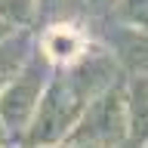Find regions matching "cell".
<instances>
[{
	"instance_id": "3",
	"label": "cell",
	"mask_w": 148,
	"mask_h": 148,
	"mask_svg": "<svg viewBox=\"0 0 148 148\" xmlns=\"http://www.w3.org/2000/svg\"><path fill=\"white\" fill-rule=\"evenodd\" d=\"M127 96V139L145 145L148 142V80H133Z\"/></svg>"
},
{
	"instance_id": "7",
	"label": "cell",
	"mask_w": 148,
	"mask_h": 148,
	"mask_svg": "<svg viewBox=\"0 0 148 148\" xmlns=\"http://www.w3.org/2000/svg\"><path fill=\"white\" fill-rule=\"evenodd\" d=\"M31 12H34V0H0L3 22H28Z\"/></svg>"
},
{
	"instance_id": "1",
	"label": "cell",
	"mask_w": 148,
	"mask_h": 148,
	"mask_svg": "<svg viewBox=\"0 0 148 148\" xmlns=\"http://www.w3.org/2000/svg\"><path fill=\"white\" fill-rule=\"evenodd\" d=\"M65 142L80 148H111L127 142V96L117 83L102 90L80 111V117L65 136Z\"/></svg>"
},
{
	"instance_id": "9",
	"label": "cell",
	"mask_w": 148,
	"mask_h": 148,
	"mask_svg": "<svg viewBox=\"0 0 148 148\" xmlns=\"http://www.w3.org/2000/svg\"><path fill=\"white\" fill-rule=\"evenodd\" d=\"M111 148H142L139 142H133V139H127V142H120V145H111Z\"/></svg>"
},
{
	"instance_id": "11",
	"label": "cell",
	"mask_w": 148,
	"mask_h": 148,
	"mask_svg": "<svg viewBox=\"0 0 148 148\" xmlns=\"http://www.w3.org/2000/svg\"><path fill=\"white\" fill-rule=\"evenodd\" d=\"M49 148H80V145H68V142H65V145H49Z\"/></svg>"
},
{
	"instance_id": "10",
	"label": "cell",
	"mask_w": 148,
	"mask_h": 148,
	"mask_svg": "<svg viewBox=\"0 0 148 148\" xmlns=\"http://www.w3.org/2000/svg\"><path fill=\"white\" fill-rule=\"evenodd\" d=\"M3 37H9V25L3 22V18H0V40H3Z\"/></svg>"
},
{
	"instance_id": "4",
	"label": "cell",
	"mask_w": 148,
	"mask_h": 148,
	"mask_svg": "<svg viewBox=\"0 0 148 148\" xmlns=\"http://www.w3.org/2000/svg\"><path fill=\"white\" fill-rule=\"evenodd\" d=\"M43 53L56 62H74L77 56L83 53V37L74 31L71 25H59L49 28L43 37Z\"/></svg>"
},
{
	"instance_id": "6",
	"label": "cell",
	"mask_w": 148,
	"mask_h": 148,
	"mask_svg": "<svg viewBox=\"0 0 148 148\" xmlns=\"http://www.w3.org/2000/svg\"><path fill=\"white\" fill-rule=\"evenodd\" d=\"M25 59H28V49H25V40L22 37H9V40L3 37L0 40V86L9 83L22 71Z\"/></svg>"
},
{
	"instance_id": "8",
	"label": "cell",
	"mask_w": 148,
	"mask_h": 148,
	"mask_svg": "<svg viewBox=\"0 0 148 148\" xmlns=\"http://www.w3.org/2000/svg\"><path fill=\"white\" fill-rule=\"evenodd\" d=\"M120 16L127 18L130 25H136V28H142V31H148V0H123Z\"/></svg>"
},
{
	"instance_id": "2",
	"label": "cell",
	"mask_w": 148,
	"mask_h": 148,
	"mask_svg": "<svg viewBox=\"0 0 148 148\" xmlns=\"http://www.w3.org/2000/svg\"><path fill=\"white\" fill-rule=\"evenodd\" d=\"M43 74H46L43 65L28 62L9 83H3V90H0V130L22 133L28 127L37 102H40V92H43Z\"/></svg>"
},
{
	"instance_id": "5",
	"label": "cell",
	"mask_w": 148,
	"mask_h": 148,
	"mask_svg": "<svg viewBox=\"0 0 148 148\" xmlns=\"http://www.w3.org/2000/svg\"><path fill=\"white\" fill-rule=\"evenodd\" d=\"M117 56L133 74H148V34L127 31L117 37Z\"/></svg>"
}]
</instances>
